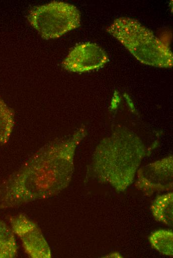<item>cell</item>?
Returning a JSON list of instances; mask_svg holds the SVG:
<instances>
[{"mask_svg": "<svg viewBox=\"0 0 173 258\" xmlns=\"http://www.w3.org/2000/svg\"><path fill=\"white\" fill-rule=\"evenodd\" d=\"M152 246L164 255L173 256V233L171 230L161 229L152 233L149 238Z\"/></svg>", "mask_w": 173, "mask_h": 258, "instance_id": "obj_10", "label": "cell"}, {"mask_svg": "<svg viewBox=\"0 0 173 258\" xmlns=\"http://www.w3.org/2000/svg\"><path fill=\"white\" fill-rule=\"evenodd\" d=\"M151 210L154 219L167 226L173 224V194L168 193L158 196L153 202Z\"/></svg>", "mask_w": 173, "mask_h": 258, "instance_id": "obj_8", "label": "cell"}, {"mask_svg": "<svg viewBox=\"0 0 173 258\" xmlns=\"http://www.w3.org/2000/svg\"><path fill=\"white\" fill-rule=\"evenodd\" d=\"M27 18L30 24L46 39L59 38L81 24L79 9L73 4L58 1L33 8Z\"/></svg>", "mask_w": 173, "mask_h": 258, "instance_id": "obj_4", "label": "cell"}, {"mask_svg": "<svg viewBox=\"0 0 173 258\" xmlns=\"http://www.w3.org/2000/svg\"><path fill=\"white\" fill-rule=\"evenodd\" d=\"M136 187L150 196L173 189V157L158 160L139 169Z\"/></svg>", "mask_w": 173, "mask_h": 258, "instance_id": "obj_6", "label": "cell"}, {"mask_svg": "<svg viewBox=\"0 0 173 258\" xmlns=\"http://www.w3.org/2000/svg\"><path fill=\"white\" fill-rule=\"evenodd\" d=\"M14 234L12 229L0 220V258L16 256L18 248Z\"/></svg>", "mask_w": 173, "mask_h": 258, "instance_id": "obj_9", "label": "cell"}, {"mask_svg": "<svg viewBox=\"0 0 173 258\" xmlns=\"http://www.w3.org/2000/svg\"><path fill=\"white\" fill-rule=\"evenodd\" d=\"M9 222L14 234L20 239L26 254L32 258H50V248L40 228L26 215L11 216Z\"/></svg>", "mask_w": 173, "mask_h": 258, "instance_id": "obj_5", "label": "cell"}, {"mask_svg": "<svg viewBox=\"0 0 173 258\" xmlns=\"http://www.w3.org/2000/svg\"><path fill=\"white\" fill-rule=\"evenodd\" d=\"M106 31L141 63L158 67H172L173 54L170 48L137 20L119 17Z\"/></svg>", "mask_w": 173, "mask_h": 258, "instance_id": "obj_3", "label": "cell"}, {"mask_svg": "<svg viewBox=\"0 0 173 258\" xmlns=\"http://www.w3.org/2000/svg\"><path fill=\"white\" fill-rule=\"evenodd\" d=\"M108 61L105 51L95 43L86 42L75 47L62 62V66L74 72H86L103 66Z\"/></svg>", "mask_w": 173, "mask_h": 258, "instance_id": "obj_7", "label": "cell"}, {"mask_svg": "<svg viewBox=\"0 0 173 258\" xmlns=\"http://www.w3.org/2000/svg\"><path fill=\"white\" fill-rule=\"evenodd\" d=\"M86 134L82 127L71 136L38 150L0 185V208L48 198L67 188L73 174L76 149Z\"/></svg>", "mask_w": 173, "mask_h": 258, "instance_id": "obj_1", "label": "cell"}, {"mask_svg": "<svg viewBox=\"0 0 173 258\" xmlns=\"http://www.w3.org/2000/svg\"><path fill=\"white\" fill-rule=\"evenodd\" d=\"M145 155L140 138L131 131L120 129L97 146L90 172L99 182L123 192L133 183Z\"/></svg>", "mask_w": 173, "mask_h": 258, "instance_id": "obj_2", "label": "cell"}]
</instances>
